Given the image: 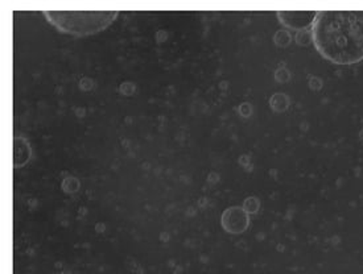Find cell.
Returning <instances> with one entry per match:
<instances>
[{
    "label": "cell",
    "instance_id": "obj_1",
    "mask_svg": "<svg viewBox=\"0 0 363 274\" xmlns=\"http://www.w3.org/2000/svg\"><path fill=\"white\" fill-rule=\"evenodd\" d=\"M312 38L317 52L332 64H359L363 61V11L317 12Z\"/></svg>",
    "mask_w": 363,
    "mask_h": 274
},
{
    "label": "cell",
    "instance_id": "obj_2",
    "mask_svg": "<svg viewBox=\"0 0 363 274\" xmlns=\"http://www.w3.org/2000/svg\"><path fill=\"white\" fill-rule=\"evenodd\" d=\"M45 18L61 32L90 36L107 28L116 19V11H44Z\"/></svg>",
    "mask_w": 363,
    "mask_h": 274
},
{
    "label": "cell",
    "instance_id": "obj_3",
    "mask_svg": "<svg viewBox=\"0 0 363 274\" xmlns=\"http://www.w3.org/2000/svg\"><path fill=\"white\" fill-rule=\"evenodd\" d=\"M220 223L229 234H243L249 227V214L243 208L230 207L222 214Z\"/></svg>",
    "mask_w": 363,
    "mask_h": 274
},
{
    "label": "cell",
    "instance_id": "obj_4",
    "mask_svg": "<svg viewBox=\"0 0 363 274\" xmlns=\"http://www.w3.org/2000/svg\"><path fill=\"white\" fill-rule=\"evenodd\" d=\"M315 13L313 11H280L277 12V19L288 28L301 30L313 24Z\"/></svg>",
    "mask_w": 363,
    "mask_h": 274
},
{
    "label": "cell",
    "instance_id": "obj_5",
    "mask_svg": "<svg viewBox=\"0 0 363 274\" xmlns=\"http://www.w3.org/2000/svg\"><path fill=\"white\" fill-rule=\"evenodd\" d=\"M30 159V147L24 137H16L13 142V164L16 168L24 166Z\"/></svg>",
    "mask_w": 363,
    "mask_h": 274
},
{
    "label": "cell",
    "instance_id": "obj_6",
    "mask_svg": "<svg viewBox=\"0 0 363 274\" xmlns=\"http://www.w3.org/2000/svg\"><path fill=\"white\" fill-rule=\"evenodd\" d=\"M288 101L284 94H275L271 99V105L277 111H283L287 108Z\"/></svg>",
    "mask_w": 363,
    "mask_h": 274
},
{
    "label": "cell",
    "instance_id": "obj_7",
    "mask_svg": "<svg viewBox=\"0 0 363 274\" xmlns=\"http://www.w3.org/2000/svg\"><path fill=\"white\" fill-rule=\"evenodd\" d=\"M62 190L69 194L77 193L79 190V181L74 177H67L62 182Z\"/></svg>",
    "mask_w": 363,
    "mask_h": 274
},
{
    "label": "cell",
    "instance_id": "obj_8",
    "mask_svg": "<svg viewBox=\"0 0 363 274\" xmlns=\"http://www.w3.org/2000/svg\"><path fill=\"white\" fill-rule=\"evenodd\" d=\"M243 210L247 212V214H255L259 210V200L257 198H249L245 200V205H243Z\"/></svg>",
    "mask_w": 363,
    "mask_h": 274
},
{
    "label": "cell",
    "instance_id": "obj_9",
    "mask_svg": "<svg viewBox=\"0 0 363 274\" xmlns=\"http://www.w3.org/2000/svg\"><path fill=\"white\" fill-rule=\"evenodd\" d=\"M289 41H291V36L288 35V32H286V30L277 32V36H275V42H277V45L286 47Z\"/></svg>",
    "mask_w": 363,
    "mask_h": 274
},
{
    "label": "cell",
    "instance_id": "obj_10",
    "mask_svg": "<svg viewBox=\"0 0 363 274\" xmlns=\"http://www.w3.org/2000/svg\"><path fill=\"white\" fill-rule=\"evenodd\" d=\"M121 93L123 95H131L134 93L135 85L134 84H131V82H125L123 85L121 86Z\"/></svg>",
    "mask_w": 363,
    "mask_h": 274
}]
</instances>
